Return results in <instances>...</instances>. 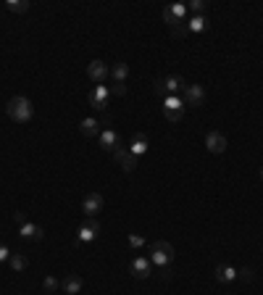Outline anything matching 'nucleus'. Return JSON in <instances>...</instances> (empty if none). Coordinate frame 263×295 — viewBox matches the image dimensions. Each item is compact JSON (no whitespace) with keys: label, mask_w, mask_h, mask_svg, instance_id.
Returning a JSON list of instances; mask_svg holds the SVG:
<instances>
[{"label":"nucleus","mask_w":263,"mask_h":295,"mask_svg":"<svg viewBox=\"0 0 263 295\" xmlns=\"http://www.w3.org/2000/svg\"><path fill=\"white\" fill-rule=\"evenodd\" d=\"M6 114H8L13 121L26 124L29 119H32V114H35V105H32V100H29V98L16 95V98H11V100H8V105H6Z\"/></svg>","instance_id":"obj_1"},{"label":"nucleus","mask_w":263,"mask_h":295,"mask_svg":"<svg viewBox=\"0 0 263 295\" xmlns=\"http://www.w3.org/2000/svg\"><path fill=\"white\" fill-rule=\"evenodd\" d=\"M148 258L153 261V266H171V261H174V245L166 243V240L153 243Z\"/></svg>","instance_id":"obj_2"},{"label":"nucleus","mask_w":263,"mask_h":295,"mask_svg":"<svg viewBox=\"0 0 263 295\" xmlns=\"http://www.w3.org/2000/svg\"><path fill=\"white\" fill-rule=\"evenodd\" d=\"M163 21L168 26H179V24H187V6L182 3H171L163 8Z\"/></svg>","instance_id":"obj_3"},{"label":"nucleus","mask_w":263,"mask_h":295,"mask_svg":"<svg viewBox=\"0 0 263 295\" xmlns=\"http://www.w3.org/2000/svg\"><path fill=\"white\" fill-rule=\"evenodd\" d=\"M182 103H184V108L187 105H203L206 103V87L203 85H187L184 87V92H182Z\"/></svg>","instance_id":"obj_4"},{"label":"nucleus","mask_w":263,"mask_h":295,"mask_svg":"<svg viewBox=\"0 0 263 295\" xmlns=\"http://www.w3.org/2000/svg\"><path fill=\"white\" fill-rule=\"evenodd\" d=\"M182 114H184V103H182L179 95H168V98H163V116H166L168 121H179Z\"/></svg>","instance_id":"obj_5"},{"label":"nucleus","mask_w":263,"mask_h":295,"mask_svg":"<svg viewBox=\"0 0 263 295\" xmlns=\"http://www.w3.org/2000/svg\"><path fill=\"white\" fill-rule=\"evenodd\" d=\"M87 76L95 85H103L108 76H111V69H108V64L105 61H100V58H95V61H90V66H87Z\"/></svg>","instance_id":"obj_6"},{"label":"nucleus","mask_w":263,"mask_h":295,"mask_svg":"<svg viewBox=\"0 0 263 295\" xmlns=\"http://www.w3.org/2000/svg\"><path fill=\"white\" fill-rule=\"evenodd\" d=\"M129 272H132L137 279H148V277L153 274V261H150L148 256H137V258H132Z\"/></svg>","instance_id":"obj_7"},{"label":"nucleus","mask_w":263,"mask_h":295,"mask_svg":"<svg viewBox=\"0 0 263 295\" xmlns=\"http://www.w3.org/2000/svg\"><path fill=\"white\" fill-rule=\"evenodd\" d=\"M108 98H111V90H108L105 85H95V90L90 92V105H95L98 111H105Z\"/></svg>","instance_id":"obj_8"},{"label":"nucleus","mask_w":263,"mask_h":295,"mask_svg":"<svg viewBox=\"0 0 263 295\" xmlns=\"http://www.w3.org/2000/svg\"><path fill=\"white\" fill-rule=\"evenodd\" d=\"M98 140H100V148L108 150V153H116V150L121 148V137H119L113 129H103Z\"/></svg>","instance_id":"obj_9"},{"label":"nucleus","mask_w":263,"mask_h":295,"mask_svg":"<svg viewBox=\"0 0 263 295\" xmlns=\"http://www.w3.org/2000/svg\"><path fill=\"white\" fill-rule=\"evenodd\" d=\"M206 148L211 150V153H216V156H219V153H224L226 150V137L221 135V132H208L206 135Z\"/></svg>","instance_id":"obj_10"},{"label":"nucleus","mask_w":263,"mask_h":295,"mask_svg":"<svg viewBox=\"0 0 263 295\" xmlns=\"http://www.w3.org/2000/svg\"><path fill=\"white\" fill-rule=\"evenodd\" d=\"M82 208H84V213L92 219L95 213H100V211H103V195H100V193H90V195L84 198Z\"/></svg>","instance_id":"obj_11"},{"label":"nucleus","mask_w":263,"mask_h":295,"mask_svg":"<svg viewBox=\"0 0 263 295\" xmlns=\"http://www.w3.org/2000/svg\"><path fill=\"white\" fill-rule=\"evenodd\" d=\"M113 156H116V161L121 164L124 172H134V169H137V156H134V153H129V148H119Z\"/></svg>","instance_id":"obj_12"},{"label":"nucleus","mask_w":263,"mask_h":295,"mask_svg":"<svg viewBox=\"0 0 263 295\" xmlns=\"http://www.w3.org/2000/svg\"><path fill=\"white\" fill-rule=\"evenodd\" d=\"M82 277L79 274H66L64 279H61V290H64L66 295H76V292H79L82 290Z\"/></svg>","instance_id":"obj_13"},{"label":"nucleus","mask_w":263,"mask_h":295,"mask_svg":"<svg viewBox=\"0 0 263 295\" xmlns=\"http://www.w3.org/2000/svg\"><path fill=\"white\" fill-rule=\"evenodd\" d=\"M98 232H100V224L95 222V219H90V222H84L82 227H79V243H90V240H95L98 237Z\"/></svg>","instance_id":"obj_14"},{"label":"nucleus","mask_w":263,"mask_h":295,"mask_svg":"<svg viewBox=\"0 0 263 295\" xmlns=\"http://www.w3.org/2000/svg\"><path fill=\"white\" fill-rule=\"evenodd\" d=\"M158 85H161V90H163V95L168 98V95H177L184 82H182V76H166V79H161Z\"/></svg>","instance_id":"obj_15"},{"label":"nucleus","mask_w":263,"mask_h":295,"mask_svg":"<svg viewBox=\"0 0 263 295\" xmlns=\"http://www.w3.org/2000/svg\"><path fill=\"white\" fill-rule=\"evenodd\" d=\"M235 279H237V269L235 266H226V263H219V266H216V282L229 285V282H235Z\"/></svg>","instance_id":"obj_16"},{"label":"nucleus","mask_w":263,"mask_h":295,"mask_svg":"<svg viewBox=\"0 0 263 295\" xmlns=\"http://www.w3.org/2000/svg\"><path fill=\"white\" fill-rule=\"evenodd\" d=\"M19 235H21L24 240H42V237H45V229H42V227H37V224L24 222V224H21V229H19Z\"/></svg>","instance_id":"obj_17"},{"label":"nucleus","mask_w":263,"mask_h":295,"mask_svg":"<svg viewBox=\"0 0 263 295\" xmlns=\"http://www.w3.org/2000/svg\"><path fill=\"white\" fill-rule=\"evenodd\" d=\"M79 132L84 137H100V121L98 119H82L79 121Z\"/></svg>","instance_id":"obj_18"},{"label":"nucleus","mask_w":263,"mask_h":295,"mask_svg":"<svg viewBox=\"0 0 263 295\" xmlns=\"http://www.w3.org/2000/svg\"><path fill=\"white\" fill-rule=\"evenodd\" d=\"M145 150H148V137H145V135H134L132 143H129V153H134V156L140 158Z\"/></svg>","instance_id":"obj_19"},{"label":"nucleus","mask_w":263,"mask_h":295,"mask_svg":"<svg viewBox=\"0 0 263 295\" xmlns=\"http://www.w3.org/2000/svg\"><path fill=\"white\" fill-rule=\"evenodd\" d=\"M111 76H113V82H121V85H127L129 66L124 64V61H119V64H113V69H111Z\"/></svg>","instance_id":"obj_20"},{"label":"nucleus","mask_w":263,"mask_h":295,"mask_svg":"<svg viewBox=\"0 0 263 295\" xmlns=\"http://www.w3.org/2000/svg\"><path fill=\"white\" fill-rule=\"evenodd\" d=\"M8 263H11V269H13V272H24V269L29 266V258L21 256V253H11Z\"/></svg>","instance_id":"obj_21"},{"label":"nucleus","mask_w":263,"mask_h":295,"mask_svg":"<svg viewBox=\"0 0 263 295\" xmlns=\"http://www.w3.org/2000/svg\"><path fill=\"white\" fill-rule=\"evenodd\" d=\"M206 26H208L206 16H190L187 19V32H203Z\"/></svg>","instance_id":"obj_22"},{"label":"nucleus","mask_w":263,"mask_h":295,"mask_svg":"<svg viewBox=\"0 0 263 295\" xmlns=\"http://www.w3.org/2000/svg\"><path fill=\"white\" fill-rule=\"evenodd\" d=\"M8 11H13V13H24V11H29V3L26 0H8Z\"/></svg>","instance_id":"obj_23"},{"label":"nucleus","mask_w":263,"mask_h":295,"mask_svg":"<svg viewBox=\"0 0 263 295\" xmlns=\"http://www.w3.org/2000/svg\"><path fill=\"white\" fill-rule=\"evenodd\" d=\"M58 285H61V282H58L55 277H50V274H48V277L42 279V287H45V292H48V295H53V292L58 290Z\"/></svg>","instance_id":"obj_24"},{"label":"nucleus","mask_w":263,"mask_h":295,"mask_svg":"<svg viewBox=\"0 0 263 295\" xmlns=\"http://www.w3.org/2000/svg\"><path fill=\"white\" fill-rule=\"evenodd\" d=\"M187 11H192V16H203V11H206V0H192V3L187 6Z\"/></svg>","instance_id":"obj_25"},{"label":"nucleus","mask_w":263,"mask_h":295,"mask_svg":"<svg viewBox=\"0 0 263 295\" xmlns=\"http://www.w3.org/2000/svg\"><path fill=\"white\" fill-rule=\"evenodd\" d=\"M127 243L134 248V251H140V248H145V237H142V235H137V232H132V235L127 237Z\"/></svg>","instance_id":"obj_26"},{"label":"nucleus","mask_w":263,"mask_h":295,"mask_svg":"<svg viewBox=\"0 0 263 295\" xmlns=\"http://www.w3.org/2000/svg\"><path fill=\"white\" fill-rule=\"evenodd\" d=\"M108 90H111L113 95H124V92H127V85H121V82H113V85L108 87Z\"/></svg>","instance_id":"obj_27"},{"label":"nucleus","mask_w":263,"mask_h":295,"mask_svg":"<svg viewBox=\"0 0 263 295\" xmlns=\"http://www.w3.org/2000/svg\"><path fill=\"white\" fill-rule=\"evenodd\" d=\"M171 32H174V37H184V35H187V24H179V26H171Z\"/></svg>","instance_id":"obj_28"},{"label":"nucleus","mask_w":263,"mask_h":295,"mask_svg":"<svg viewBox=\"0 0 263 295\" xmlns=\"http://www.w3.org/2000/svg\"><path fill=\"white\" fill-rule=\"evenodd\" d=\"M8 258H11L8 245H3V243H0V263H3V261H8Z\"/></svg>","instance_id":"obj_29"},{"label":"nucleus","mask_w":263,"mask_h":295,"mask_svg":"<svg viewBox=\"0 0 263 295\" xmlns=\"http://www.w3.org/2000/svg\"><path fill=\"white\" fill-rule=\"evenodd\" d=\"M237 277H242V279H253V272H250V269H242V272H237Z\"/></svg>","instance_id":"obj_30"},{"label":"nucleus","mask_w":263,"mask_h":295,"mask_svg":"<svg viewBox=\"0 0 263 295\" xmlns=\"http://www.w3.org/2000/svg\"><path fill=\"white\" fill-rule=\"evenodd\" d=\"M260 182H263V166H260Z\"/></svg>","instance_id":"obj_31"}]
</instances>
